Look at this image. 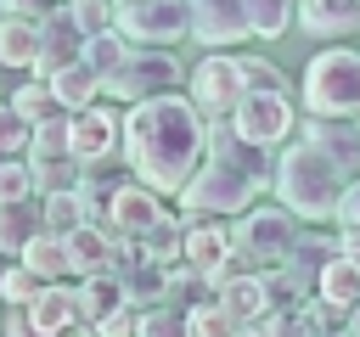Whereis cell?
Masks as SVG:
<instances>
[{
  "label": "cell",
  "mask_w": 360,
  "mask_h": 337,
  "mask_svg": "<svg viewBox=\"0 0 360 337\" xmlns=\"http://www.w3.org/2000/svg\"><path fill=\"white\" fill-rule=\"evenodd\" d=\"M202 163H208V118L197 112L191 95L169 90L124 112V168L163 202L180 197Z\"/></svg>",
  "instance_id": "cell-1"
},
{
  "label": "cell",
  "mask_w": 360,
  "mask_h": 337,
  "mask_svg": "<svg viewBox=\"0 0 360 337\" xmlns=\"http://www.w3.org/2000/svg\"><path fill=\"white\" fill-rule=\"evenodd\" d=\"M270 191H276V202L292 208L304 225H326V219H338V202H343V191H349V174H343L315 140L298 135L292 146L276 152V180H270Z\"/></svg>",
  "instance_id": "cell-2"
},
{
  "label": "cell",
  "mask_w": 360,
  "mask_h": 337,
  "mask_svg": "<svg viewBox=\"0 0 360 337\" xmlns=\"http://www.w3.org/2000/svg\"><path fill=\"white\" fill-rule=\"evenodd\" d=\"M304 118H360V45H321L298 79Z\"/></svg>",
  "instance_id": "cell-3"
},
{
  "label": "cell",
  "mask_w": 360,
  "mask_h": 337,
  "mask_svg": "<svg viewBox=\"0 0 360 337\" xmlns=\"http://www.w3.org/2000/svg\"><path fill=\"white\" fill-rule=\"evenodd\" d=\"M259 191H270V185H264V180H253L242 163H231V157H208V163L191 174V185L174 197V202H180V213L242 219L248 208H259Z\"/></svg>",
  "instance_id": "cell-4"
},
{
  "label": "cell",
  "mask_w": 360,
  "mask_h": 337,
  "mask_svg": "<svg viewBox=\"0 0 360 337\" xmlns=\"http://www.w3.org/2000/svg\"><path fill=\"white\" fill-rule=\"evenodd\" d=\"M180 84V56L174 51H141L135 45V56L101 84V101L107 107H141V101H152V95H169Z\"/></svg>",
  "instance_id": "cell-5"
},
{
  "label": "cell",
  "mask_w": 360,
  "mask_h": 337,
  "mask_svg": "<svg viewBox=\"0 0 360 337\" xmlns=\"http://www.w3.org/2000/svg\"><path fill=\"white\" fill-rule=\"evenodd\" d=\"M231 230H236V247L242 253H253L264 270H281L287 258H292V247H298V213L292 208H281V202H259V208H248L242 219H231Z\"/></svg>",
  "instance_id": "cell-6"
},
{
  "label": "cell",
  "mask_w": 360,
  "mask_h": 337,
  "mask_svg": "<svg viewBox=\"0 0 360 337\" xmlns=\"http://www.w3.org/2000/svg\"><path fill=\"white\" fill-rule=\"evenodd\" d=\"M118 34L141 51H174L191 39V0H129L118 11Z\"/></svg>",
  "instance_id": "cell-7"
},
{
  "label": "cell",
  "mask_w": 360,
  "mask_h": 337,
  "mask_svg": "<svg viewBox=\"0 0 360 337\" xmlns=\"http://www.w3.org/2000/svg\"><path fill=\"white\" fill-rule=\"evenodd\" d=\"M191 101H197V112L208 118V124H219V118H231L242 101H248V79H242V56H225V51H208L197 67H191V90H186Z\"/></svg>",
  "instance_id": "cell-8"
},
{
  "label": "cell",
  "mask_w": 360,
  "mask_h": 337,
  "mask_svg": "<svg viewBox=\"0 0 360 337\" xmlns=\"http://www.w3.org/2000/svg\"><path fill=\"white\" fill-rule=\"evenodd\" d=\"M298 112H292V95H248L236 112H231V129L248 140V146H270L281 152V140L292 135Z\"/></svg>",
  "instance_id": "cell-9"
},
{
  "label": "cell",
  "mask_w": 360,
  "mask_h": 337,
  "mask_svg": "<svg viewBox=\"0 0 360 337\" xmlns=\"http://www.w3.org/2000/svg\"><path fill=\"white\" fill-rule=\"evenodd\" d=\"M191 39L202 51H236L253 39L248 0H191Z\"/></svg>",
  "instance_id": "cell-10"
},
{
  "label": "cell",
  "mask_w": 360,
  "mask_h": 337,
  "mask_svg": "<svg viewBox=\"0 0 360 337\" xmlns=\"http://www.w3.org/2000/svg\"><path fill=\"white\" fill-rule=\"evenodd\" d=\"M169 213V202L152 191V185H141V180H124L118 191H112V213H107V230L118 236V242H146L152 230H158V219Z\"/></svg>",
  "instance_id": "cell-11"
},
{
  "label": "cell",
  "mask_w": 360,
  "mask_h": 337,
  "mask_svg": "<svg viewBox=\"0 0 360 337\" xmlns=\"http://www.w3.org/2000/svg\"><path fill=\"white\" fill-rule=\"evenodd\" d=\"M73 157L79 163H107V157H124V112L96 101L84 112H73Z\"/></svg>",
  "instance_id": "cell-12"
},
{
  "label": "cell",
  "mask_w": 360,
  "mask_h": 337,
  "mask_svg": "<svg viewBox=\"0 0 360 337\" xmlns=\"http://www.w3.org/2000/svg\"><path fill=\"white\" fill-rule=\"evenodd\" d=\"M180 219H186V264H197L214 286L219 264L236 253V230H231V219H214V213H180Z\"/></svg>",
  "instance_id": "cell-13"
},
{
  "label": "cell",
  "mask_w": 360,
  "mask_h": 337,
  "mask_svg": "<svg viewBox=\"0 0 360 337\" xmlns=\"http://www.w3.org/2000/svg\"><path fill=\"white\" fill-rule=\"evenodd\" d=\"M118 286H124V303H135L141 315L163 303V286H169V270L141 247V242H124V258H118Z\"/></svg>",
  "instance_id": "cell-14"
},
{
  "label": "cell",
  "mask_w": 360,
  "mask_h": 337,
  "mask_svg": "<svg viewBox=\"0 0 360 337\" xmlns=\"http://www.w3.org/2000/svg\"><path fill=\"white\" fill-rule=\"evenodd\" d=\"M332 258H343V242H338V236H326V230H304V236H298V247H292V258H287L281 270H287V281L298 286L304 303L321 292V270H326Z\"/></svg>",
  "instance_id": "cell-15"
},
{
  "label": "cell",
  "mask_w": 360,
  "mask_h": 337,
  "mask_svg": "<svg viewBox=\"0 0 360 337\" xmlns=\"http://www.w3.org/2000/svg\"><path fill=\"white\" fill-rule=\"evenodd\" d=\"M68 253H73V281H90V275H118L124 242L107 225H84V230L68 236Z\"/></svg>",
  "instance_id": "cell-16"
},
{
  "label": "cell",
  "mask_w": 360,
  "mask_h": 337,
  "mask_svg": "<svg viewBox=\"0 0 360 337\" xmlns=\"http://www.w3.org/2000/svg\"><path fill=\"white\" fill-rule=\"evenodd\" d=\"M298 135L304 140H315L349 180L360 174V118H304L298 124Z\"/></svg>",
  "instance_id": "cell-17"
},
{
  "label": "cell",
  "mask_w": 360,
  "mask_h": 337,
  "mask_svg": "<svg viewBox=\"0 0 360 337\" xmlns=\"http://www.w3.org/2000/svg\"><path fill=\"white\" fill-rule=\"evenodd\" d=\"M73 62H84V28L68 17V11H56V17H45L39 22V79H51V73H62V67H73Z\"/></svg>",
  "instance_id": "cell-18"
},
{
  "label": "cell",
  "mask_w": 360,
  "mask_h": 337,
  "mask_svg": "<svg viewBox=\"0 0 360 337\" xmlns=\"http://www.w3.org/2000/svg\"><path fill=\"white\" fill-rule=\"evenodd\" d=\"M298 28L326 45H343L349 34H360V0H298Z\"/></svg>",
  "instance_id": "cell-19"
},
{
  "label": "cell",
  "mask_w": 360,
  "mask_h": 337,
  "mask_svg": "<svg viewBox=\"0 0 360 337\" xmlns=\"http://www.w3.org/2000/svg\"><path fill=\"white\" fill-rule=\"evenodd\" d=\"M34 236H45V208L39 197L28 202H0V258H22L34 247Z\"/></svg>",
  "instance_id": "cell-20"
},
{
  "label": "cell",
  "mask_w": 360,
  "mask_h": 337,
  "mask_svg": "<svg viewBox=\"0 0 360 337\" xmlns=\"http://www.w3.org/2000/svg\"><path fill=\"white\" fill-rule=\"evenodd\" d=\"M28 320L45 331V337H62V331H73L79 326V303H73V286H62V281H51L34 303H28Z\"/></svg>",
  "instance_id": "cell-21"
},
{
  "label": "cell",
  "mask_w": 360,
  "mask_h": 337,
  "mask_svg": "<svg viewBox=\"0 0 360 337\" xmlns=\"http://www.w3.org/2000/svg\"><path fill=\"white\" fill-rule=\"evenodd\" d=\"M73 303H79V326H101L112 309H124V286L118 275H90V281H73Z\"/></svg>",
  "instance_id": "cell-22"
},
{
  "label": "cell",
  "mask_w": 360,
  "mask_h": 337,
  "mask_svg": "<svg viewBox=\"0 0 360 337\" xmlns=\"http://www.w3.org/2000/svg\"><path fill=\"white\" fill-rule=\"evenodd\" d=\"M0 67H17V73L39 67V22L0 17Z\"/></svg>",
  "instance_id": "cell-23"
},
{
  "label": "cell",
  "mask_w": 360,
  "mask_h": 337,
  "mask_svg": "<svg viewBox=\"0 0 360 337\" xmlns=\"http://www.w3.org/2000/svg\"><path fill=\"white\" fill-rule=\"evenodd\" d=\"M51 90H56L62 112H84V107H96V101H101V73H96L90 62H73V67L51 73Z\"/></svg>",
  "instance_id": "cell-24"
},
{
  "label": "cell",
  "mask_w": 360,
  "mask_h": 337,
  "mask_svg": "<svg viewBox=\"0 0 360 337\" xmlns=\"http://www.w3.org/2000/svg\"><path fill=\"white\" fill-rule=\"evenodd\" d=\"M219 303H225L242 326H253V320H264V315H270V286H264V275H242V281L219 286Z\"/></svg>",
  "instance_id": "cell-25"
},
{
  "label": "cell",
  "mask_w": 360,
  "mask_h": 337,
  "mask_svg": "<svg viewBox=\"0 0 360 337\" xmlns=\"http://www.w3.org/2000/svg\"><path fill=\"white\" fill-rule=\"evenodd\" d=\"M208 298H214V286H208V275H202L197 264H169V286H163V303H169V309L191 315V309L208 303Z\"/></svg>",
  "instance_id": "cell-26"
},
{
  "label": "cell",
  "mask_w": 360,
  "mask_h": 337,
  "mask_svg": "<svg viewBox=\"0 0 360 337\" xmlns=\"http://www.w3.org/2000/svg\"><path fill=\"white\" fill-rule=\"evenodd\" d=\"M315 298H326L332 309L354 315V309H360V264H349V258H332V264L321 270V292H315Z\"/></svg>",
  "instance_id": "cell-27"
},
{
  "label": "cell",
  "mask_w": 360,
  "mask_h": 337,
  "mask_svg": "<svg viewBox=\"0 0 360 337\" xmlns=\"http://www.w3.org/2000/svg\"><path fill=\"white\" fill-rule=\"evenodd\" d=\"M22 264L39 275V281H62V275H73V253H68V236H34V247L22 253Z\"/></svg>",
  "instance_id": "cell-28"
},
{
  "label": "cell",
  "mask_w": 360,
  "mask_h": 337,
  "mask_svg": "<svg viewBox=\"0 0 360 337\" xmlns=\"http://www.w3.org/2000/svg\"><path fill=\"white\" fill-rule=\"evenodd\" d=\"M11 107H17L28 124H45V118H56V112H62V101H56V90H51V79H39V73H28V79L11 90Z\"/></svg>",
  "instance_id": "cell-29"
},
{
  "label": "cell",
  "mask_w": 360,
  "mask_h": 337,
  "mask_svg": "<svg viewBox=\"0 0 360 337\" xmlns=\"http://www.w3.org/2000/svg\"><path fill=\"white\" fill-rule=\"evenodd\" d=\"M28 163H34V191L39 197L79 191V180H84V163L79 157H28Z\"/></svg>",
  "instance_id": "cell-30"
},
{
  "label": "cell",
  "mask_w": 360,
  "mask_h": 337,
  "mask_svg": "<svg viewBox=\"0 0 360 337\" xmlns=\"http://www.w3.org/2000/svg\"><path fill=\"white\" fill-rule=\"evenodd\" d=\"M129 56H135V45H129L118 28H112V34H96V39H84V62L101 73V84H107V79H112V73H118Z\"/></svg>",
  "instance_id": "cell-31"
},
{
  "label": "cell",
  "mask_w": 360,
  "mask_h": 337,
  "mask_svg": "<svg viewBox=\"0 0 360 337\" xmlns=\"http://www.w3.org/2000/svg\"><path fill=\"white\" fill-rule=\"evenodd\" d=\"M141 247H146L163 270H169V264H186V219H180V213H163V219H158V230H152Z\"/></svg>",
  "instance_id": "cell-32"
},
{
  "label": "cell",
  "mask_w": 360,
  "mask_h": 337,
  "mask_svg": "<svg viewBox=\"0 0 360 337\" xmlns=\"http://www.w3.org/2000/svg\"><path fill=\"white\" fill-rule=\"evenodd\" d=\"M28 157H73V112H56V118L34 124Z\"/></svg>",
  "instance_id": "cell-33"
},
{
  "label": "cell",
  "mask_w": 360,
  "mask_h": 337,
  "mask_svg": "<svg viewBox=\"0 0 360 337\" xmlns=\"http://www.w3.org/2000/svg\"><path fill=\"white\" fill-rule=\"evenodd\" d=\"M39 208H45V230H51V236H73V230H84V225H90V219H84V202H79V191L39 197Z\"/></svg>",
  "instance_id": "cell-34"
},
{
  "label": "cell",
  "mask_w": 360,
  "mask_h": 337,
  "mask_svg": "<svg viewBox=\"0 0 360 337\" xmlns=\"http://www.w3.org/2000/svg\"><path fill=\"white\" fill-rule=\"evenodd\" d=\"M45 286H51V281H39L22 258H11V264H6V275H0V303H6V309H28Z\"/></svg>",
  "instance_id": "cell-35"
},
{
  "label": "cell",
  "mask_w": 360,
  "mask_h": 337,
  "mask_svg": "<svg viewBox=\"0 0 360 337\" xmlns=\"http://www.w3.org/2000/svg\"><path fill=\"white\" fill-rule=\"evenodd\" d=\"M292 11H298V0H248L253 39H281L292 28Z\"/></svg>",
  "instance_id": "cell-36"
},
{
  "label": "cell",
  "mask_w": 360,
  "mask_h": 337,
  "mask_svg": "<svg viewBox=\"0 0 360 337\" xmlns=\"http://www.w3.org/2000/svg\"><path fill=\"white\" fill-rule=\"evenodd\" d=\"M118 0H68V17L84 28V39H96V34H112L118 28Z\"/></svg>",
  "instance_id": "cell-37"
},
{
  "label": "cell",
  "mask_w": 360,
  "mask_h": 337,
  "mask_svg": "<svg viewBox=\"0 0 360 337\" xmlns=\"http://www.w3.org/2000/svg\"><path fill=\"white\" fill-rule=\"evenodd\" d=\"M186 320H191V337H236V331H242V320L219 303V292H214L208 303H197Z\"/></svg>",
  "instance_id": "cell-38"
},
{
  "label": "cell",
  "mask_w": 360,
  "mask_h": 337,
  "mask_svg": "<svg viewBox=\"0 0 360 337\" xmlns=\"http://www.w3.org/2000/svg\"><path fill=\"white\" fill-rule=\"evenodd\" d=\"M242 79H248V95H292L287 73L270 56H242Z\"/></svg>",
  "instance_id": "cell-39"
},
{
  "label": "cell",
  "mask_w": 360,
  "mask_h": 337,
  "mask_svg": "<svg viewBox=\"0 0 360 337\" xmlns=\"http://www.w3.org/2000/svg\"><path fill=\"white\" fill-rule=\"evenodd\" d=\"M304 326H309V337H354V331H349V315L332 309L326 298H309V303H304Z\"/></svg>",
  "instance_id": "cell-40"
},
{
  "label": "cell",
  "mask_w": 360,
  "mask_h": 337,
  "mask_svg": "<svg viewBox=\"0 0 360 337\" xmlns=\"http://www.w3.org/2000/svg\"><path fill=\"white\" fill-rule=\"evenodd\" d=\"M28 146H34V124L11 107V101H0V152H17V157H28Z\"/></svg>",
  "instance_id": "cell-41"
},
{
  "label": "cell",
  "mask_w": 360,
  "mask_h": 337,
  "mask_svg": "<svg viewBox=\"0 0 360 337\" xmlns=\"http://www.w3.org/2000/svg\"><path fill=\"white\" fill-rule=\"evenodd\" d=\"M141 337H191V320H186L180 309L158 303V309H146V315H141Z\"/></svg>",
  "instance_id": "cell-42"
},
{
  "label": "cell",
  "mask_w": 360,
  "mask_h": 337,
  "mask_svg": "<svg viewBox=\"0 0 360 337\" xmlns=\"http://www.w3.org/2000/svg\"><path fill=\"white\" fill-rule=\"evenodd\" d=\"M264 337H309V326H304V309H270L264 320H253Z\"/></svg>",
  "instance_id": "cell-43"
},
{
  "label": "cell",
  "mask_w": 360,
  "mask_h": 337,
  "mask_svg": "<svg viewBox=\"0 0 360 337\" xmlns=\"http://www.w3.org/2000/svg\"><path fill=\"white\" fill-rule=\"evenodd\" d=\"M68 11V0H0V17H22V22H45Z\"/></svg>",
  "instance_id": "cell-44"
},
{
  "label": "cell",
  "mask_w": 360,
  "mask_h": 337,
  "mask_svg": "<svg viewBox=\"0 0 360 337\" xmlns=\"http://www.w3.org/2000/svg\"><path fill=\"white\" fill-rule=\"evenodd\" d=\"M96 331H101V337H141V309H135V303H124V309H112Z\"/></svg>",
  "instance_id": "cell-45"
},
{
  "label": "cell",
  "mask_w": 360,
  "mask_h": 337,
  "mask_svg": "<svg viewBox=\"0 0 360 337\" xmlns=\"http://www.w3.org/2000/svg\"><path fill=\"white\" fill-rule=\"evenodd\" d=\"M338 230H360V174L349 180V191L338 202Z\"/></svg>",
  "instance_id": "cell-46"
},
{
  "label": "cell",
  "mask_w": 360,
  "mask_h": 337,
  "mask_svg": "<svg viewBox=\"0 0 360 337\" xmlns=\"http://www.w3.org/2000/svg\"><path fill=\"white\" fill-rule=\"evenodd\" d=\"M0 331H6V337H45V331H39V326H34V320H28V309H11V315H6V326H0Z\"/></svg>",
  "instance_id": "cell-47"
},
{
  "label": "cell",
  "mask_w": 360,
  "mask_h": 337,
  "mask_svg": "<svg viewBox=\"0 0 360 337\" xmlns=\"http://www.w3.org/2000/svg\"><path fill=\"white\" fill-rule=\"evenodd\" d=\"M338 242H343V258L360 264V230H338Z\"/></svg>",
  "instance_id": "cell-48"
},
{
  "label": "cell",
  "mask_w": 360,
  "mask_h": 337,
  "mask_svg": "<svg viewBox=\"0 0 360 337\" xmlns=\"http://www.w3.org/2000/svg\"><path fill=\"white\" fill-rule=\"evenodd\" d=\"M62 337H101L96 326H73V331H62Z\"/></svg>",
  "instance_id": "cell-49"
},
{
  "label": "cell",
  "mask_w": 360,
  "mask_h": 337,
  "mask_svg": "<svg viewBox=\"0 0 360 337\" xmlns=\"http://www.w3.org/2000/svg\"><path fill=\"white\" fill-rule=\"evenodd\" d=\"M236 337H264V331H259V326H242V331H236Z\"/></svg>",
  "instance_id": "cell-50"
},
{
  "label": "cell",
  "mask_w": 360,
  "mask_h": 337,
  "mask_svg": "<svg viewBox=\"0 0 360 337\" xmlns=\"http://www.w3.org/2000/svg\"><path fill=\"white\" fill-rule=\"evenodd\" d=\"M349 331H354V337H360V309H354V315H349Z\"/></svg>",
  "instance_id": "cell-51"
},
{
  "label": "cell",
  "mask_w": 360,
  "mask_h": 337,
  "mask_svg": "<svg viewBox=\"0 0 360 337\" xmlns=\"http://www.w3.org/2000/svg\"><path fill=\"white\" fill-rule=\"evenodd\" d=\"M11 157H17V152H0V168H6V163H11Z\"/></svg>",
  "instance_id": "cell-52"
},
{
  "label": "cell",
  "mask_w": 360,
  "mask_h": 337,
  "mask_svg": "<svg viewBox=\"0 0 360 337\" xmlns=\"http://www.w3.org/2000/svg\"><path fill=\"white\" fill-rule=\"evenodd\" d=\"M0 275H6V264H0Z\"/></svg>",
  "instance_id": "cell-53"
},
{
  "label": "cell",
  "mask_w": 360,
  "mask_h": 337,
  "mask_svg": "<svg viewBox=\"0 0 360 337\" xmlns=\"http://www.w3.org/2000/svg\"><path fill=\"white\" fill-rule=\"evenodd\" d=\"M124 6H129V0H124Z\"/></svg>",
  "instance_id": "cell-54"
},
{
  "label": "cell",
  "mask_w": 360,
  "mask_h": 337,
  "mask_svg": "<svg viewBox=\"0 0 360 337\" xmlns=\"http://www.w3.org/2000/svg\"><path fill=\"white\" fill-rule=\"evenodd\" d=\"M118 6H124V0H118Z\"/></svg>",
  "instance_id": "cell-55"
}]
</instances>
